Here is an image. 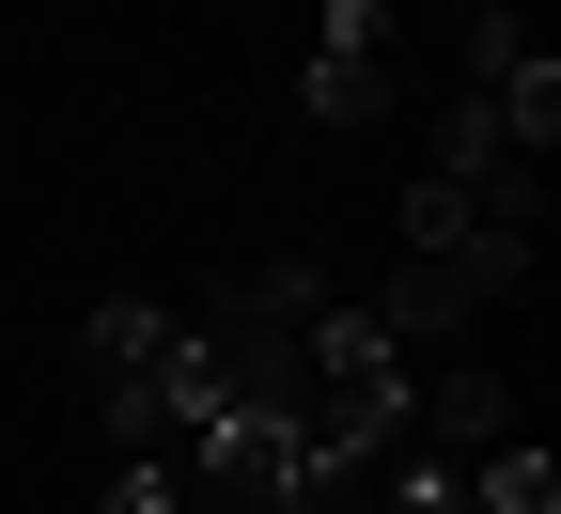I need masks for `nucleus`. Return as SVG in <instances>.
I'll return each instance as SVG.
<instances>
[{
  "instance_id": "2",
  "label": "nucleus",
  "mask_w": 561,
  "mask_h": 514,
  "mask_svg": "<svg viewBox=\"0 0 561 514\" xmlns=\"http://www.w3.org/2000/svg\"><path fill=\"white\" fill-rule=\"evenodd\" d=\"M421 421H437V468L500 453V436H515V375H483V358H468V375H437V390H421Z\"/></svg>"
},
{
  "instance_id": "1",
  "label": "nucleus",
  "mask_w": 561,
  "mask_h": 514,
  "mask_svg": "<svg viewBox=\"0 0 561 514\" xmlns=\"http://www.w3.org/2000/svg\"><path fill=\"white\" fill-rule=\"evenodd\" d=\"M375 47H390V0H328V47H312V125H375Z\"/></svg>"
},
{
  "instance_id": "3",
  "label": "nucleus",
  "mask_w": 561,
  "mask_h": 514,
  "mask_svg": "<svg viewBox=\"0 0 561 514\" xmlns=\"http://www.w3.org/2000/svg\"><path fill=\"white\" fill-rule=\"evenodd\" d=\"M94 358H110V375H157V358H172V312L157 297H110L94 312Z\"/></svg>"
}]
</instances>
